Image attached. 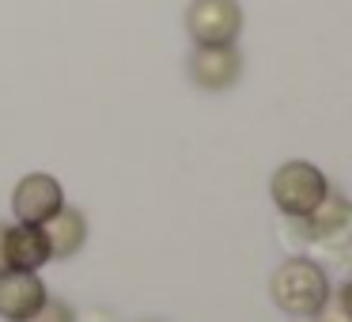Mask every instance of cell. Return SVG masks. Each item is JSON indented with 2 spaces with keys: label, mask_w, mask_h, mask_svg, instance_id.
<instances>
[{
  "label": "cell",
  "mask_w": 352,
  "mask_h": 322,
  "mask_svg": "<svg viewBox=\"0 0 352 322\" xmlns=\"http://www.w3.org/2000/svg\"><path fill=\"white\" fill-rule=\"evenodd\" d=\"M269 296H273L276 311L307 322L311 314H318L329 303L333 284H329V273L314 258H288L269 277Z\"/></svg>",
  "instance_id": "6da1fadb"
},
{
  "label": "cell",
  "mask_w": 352,
  "mask_h": 322,
  "mask_svg": "<svg viewBox=\"0 0 352 322\" xmlns=\"http://www.w3.org/2000/svg\"><path fill=\"white\" fill-rule=\"evenodd\" d=\"M329 190H333L329 178L307 160L280 163V167L273 171V178H269V197H273V205L280 208L288 220H303V216H311L314 208L326 201Z\"/></svg>",
  "instance_id": "7a4b0ae2"
},
{
  "label": "cell",
  "mask_w": 352,
  "mask_h": 322,
  "mask_svg": "<svg viewBox=\"0 0 352 322\" xmlns=\"http://www.w3.org/2000/svg\"><path fill=\"white\" fill-rule=\"evenodd\" d=\"M186 34L193 39V46H235V39L243 34L239 0H190Z\"/></svg>",
  "instance_id": "3957f363"
},
{
  "label": "cell",
  "mask_w": 352,
  "mask_h": 322,
  "mask_svg": "<svg viewBox=\"0 0 352 322\" xmlns=\"http://www.w3.org/2000/svg\"><path fill=\"white\" fill-rule=\"evenodd\" d=\"M190 80L201 92H228L243 80V54L239 46H193Z\"/></svg>",
  "instance_id": "277c9868"
},
{
  "label": "cell",
  "mask_w": 352,
  "mask_h": 322,
  "mask_svg": "<svg viewBox=\"0 0 352 322\" xmlns=\"http://www.w3.org/2000/svg\"><path fill=\"white\" fill-rule=\"evenodd\" d=\"M65 205V190L54 175H23L12 190V213H16L19 224H46L57 208Z\"/></svg>",
  "instance_id": "5b68a950"
},
{
  "label": "cell",
  "mask_w": 352,
  "mask_h": 322,
  "mask_svg": "<svg viewBox=\"0 0 352 322\" xmlns=\"http://www.w3.org/2000/svg\"><path fill=\"white\" fill-rule=\"evenodd\" d=\"M46 284L38 273L27 269H4L0 273V319L4 322H31L46 303Z\"/></svg>",
  "instance_id": "8992f818"
},
{
  "label": "cell",
  "mask_w": 352,
  "mask_h": 322,
  "mask_svg": "<svg viewBox=\"0 0 352 322\" xmlns=\"http://www.w3.org/2000/svg\"><path fill=\"white\" fill-rule=\"evenodd\" d=\"M50 254V239L42 231V224H8V235H4V261L8 269H27V273H38Z\"/></svg>",
  "instance_id": "52a82bcc"
},
{
  "label": "cell",
  "mask_w": 352,
  "mask_h": 322,
  "mask_svg": "<svg viewBox=\"0 0 352 322\" xmlns=\"http://www.w3.org/2000/svg\"><path fill=\"white\" fill-rule=\"evenodd\" d=\"M42 231H46V239H50V254H54V258H72V254H80L87 243V216L80 213V208L61 205L46 224H42Z\"/></svg>",
  "instance_id": "ba28073f"
},
{
  "label": "cell",
  "mask_w": 352,
  "mask_h": 322,
  "mask_svg": "<svg viewBox=\"0 0 352 322\" xmlns=\"http://www.w3.org/2000/svg\"><path fill=\"white\" fill-rule=\"evenodd\" d=\"M349 220H352L349 197L337 193V190H329L326 201H322L311 216H303L299 224H303V235L307 239H333V235H341V231L349 228Z\"/></svg>",
  "instance_id": "9c48e42d"
},
{
  "label": "cell",
  "mask_w": 352,
  "mask_h": 322,
  "mask_svg": "<svg viewBox=\"0 0 352 322\" xmlns=\"http://www.w3.org/2000/svg\"><path fill=\"white\" fill-rule=\"evenodd\" d=\"M307 322H352V288H337L329 296V303L318 314H311Z\"/></svg>",
  "instance_id": "30bf717a"
},
{
  "label": "cell",
  "mask_w": 352,
  "mask_h": 322,
  "mask_svg": "<svg viewBox=\"0 0 352 322\" xmlns=\"http://www.w3.org/2000/svg\"><path fill=\"white\" fill-rule=\"evenodd\" d=\"M31 322H76V319H72V307L65 303V299L46 296V303L38 307V314H34Z\"/></svg>",
  "instance_id": "8fae6325"
},
{
  "label": "cell",
  "mask_w": 352,
  "mask_h": 322,
  "mask_svg": "<svg viewBox=\"0 0 352 322\" xmlns=\"http://www.w3.org/2000/svg\"><path fill=\"white\" fill-rule=\"evenodd\" d=\"M4 235H8V224H0V273L8 269V261H4Z\"/></svg>",
  "instance_id": "7c38bea8"
}]
</instances>
